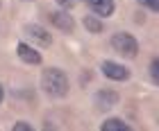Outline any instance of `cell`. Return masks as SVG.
Returning <instances> with one entry per match:
<instances>
[{
  "label": "cell",
  "instance_id": "obj_5",
  "mask_svg": "<svg viewBox=\"0 0 159 131\" xmlns=\"http://www.w3.org/2000/svg\"><path fill=\"white\" fill-rule=\"evenodd\" d=\"M25 34L30 36L37 45H41V48H48L50 43H52V36H50V32H46L41 25H25Z\"/></svg>",
  "mask_w": 159,
  "mask_h": 131
},
{
  "label": "cell",
  "instance_id": "obj_2",
  "mask_svg": "<svg viewBox=\"0 0 159 131\" xmlns=\"http://www.w3.org/2000/svg\"><path fill=\"white\" fill-rule=\"evenodd\" d=\"M111 48L116 50L120 57H127V59H134V57L139 54V43L127 32H116L114 34L111 36Z\"/></svg>",
  "mask_w": 159,
  "mask_h": 131
},
{
  "label": "cell",
  "instance_id": "obj_3",
  "mask_svg": "<svg viewBox=\"0 0 159 131\" xmlns=\"http://www.w3.org/2000/svg\"><path fill=\"white\" fill-rule=\"evenodd\" d=\"M100 68H102V75L107 79H114V82H127L129 79V70L116 61H102Z\"/></svg>",
  "mask_w": 159,
  "mask_h": 131
},
{
  "label": "cell",
  "instance_id": "obj_10",
  "mask_svg": "<svg viewBox=\"0 0 159 131\" xmlns=\"http://www.w3.org/2000/svg\"><path fill=\"white\" fill-rule=\"evenodd\" d=\"M84 27H86L89 32H93V34H100V32H102V23H100L98 18H93V16H86V18H84Z\"/></svg>",
  "mask_w": 159,
  "mask_h": 131
},
{
  "label": "cell",
  "instance_id": "obj_13",
  "mask_svg": "<svg viewBox=\"0 0 159 131\" xmlns=\"http://www.w3.org/2000/svg\"><path fill=\"white\" fill-rule=\"evenodd\" d=\"M11 129H14V131H32V127L27 125V122H16Z\"/></svg>",
  "mask_w": 159,
  "mask_h": 131
},
{
  "label": "cell",
  "instance_id": "obj_11",
  "mask_svg": "<svg viewBox=\"0 0 159 131\" xmlns=\"http://www.w3.org/2000/svg\"><path fill=\"white\" fill-rule=\"evenodd\" d=\"M139 2H141L143 7H148V9H152V11L159 9V0H139Z\"/></svg>",
  "mask_w": 159,
  "mask_h": 131
},
{
  "label": "cell",
  "instance_id": "obj_7",
  "mask_svg": "<svg viewBox=\"0 0 159 131\" xmlns=\"http://www.w3.org/2000/svg\"><path fill=\"white\" fill-rule=\"evenodd\" d=\"M89 7L93 14H98V16L102 18H109L114 9H116V5H114V0H89Z\"/></svg>",
  "mask_w": 159,
  "mask_h": 131
},
{
  "label": "cell",
  "instance_id": "obj_8",
  "mask_svg": "<svg viewBox=\"0 0 159 131\" xmlns=\"http://www.w3.org/2000/svg\"><path fill=\"white\" fill-rule=\"evenodd\" d=\"M96 104L98 108H111V106H116L118 104V93L116 91H109V88H105V91H98V95H96Z\"/></svg>",
  "mask_w": 159,
  "mask_h": 131
},
{
  "label": "cell",
  "instance_id": "obj_1",
  "mask_svg": "<svg viewBox=\"0 0 159 131\" xmlns=\"http://www.w3.org/2000/svg\"><path fill=\"white\" fill-rule=\"evenodd\" d=\"M41 88L50 97H64L68 93V77L59 68H46L41 75Z\"/></svg>",
  "mask_w": 159,
  "mask_h": 131
},
{
  "label": "cell",
  "instance_id": "obj_6",
  "mask_svg": "<svg viewBox=\"0 0 159 131\" xmlns=\"http://www.w3.org/2000/svg\"><path fill=\"white\" fill-rule=\"evenodd\" d=\"M16 52H18V57H20V61H25V63H30V66H39V63H41L39 50H34L32 45H27V43H18Z\"/></svg>",
  "mask_w": 159,
  "mask_h": 131
},
{
  "label": "cell",
  "instance_id": "obj_4",
  "mask_svg": "<svg viewBox=\"0 0 159 131\" xmlns=\"http://www.w3.org/2000/svg\"><path fill=\"white\" fill-rule=\"evenodd\" d=\"M48 20L52 23L59 32H73L75 30V20L70 14L66 11H52V14H48Z\"/></svg>",
  "mask_w": 159,
  "mask_h": 131
},
{
  "label": "cell",
  "instance_id": "obj_12",
  "mask_svg": "<svg viewBox=\"0 0 159 131\" xmlns=\"http://www.w3.org/2000/svg\"><path fill=\"white\" fill-rule=\"evenodd\" d=\"M157 68H159V66H157V61H152V63H150V79H152V84H157V82H159Z\"/></svg>",
  "mask_w": 159,
  "mask_h": 131
},
{
  "label": "cell",
  "instance_id": "obj_15",
  "mask_svg": "<svg viewBox=\"0 0 159 131\" xmlns=\"http://www.w3.org/2000/svg\"><path fill=\"white\" fill-rule=\"evenodd\" d=\"M2 99H5V88H2V84H0V104H2Z\"/></svg>",
  "mask_w": 159,
  "mask_h": 131
},
{
  "label": "cell",
  "instance_id": "obj_9",
  "mask_svg": "<svg viewBox=\"0 0 159 131\" xmlns=\"http://www.w3.org/2000/svg\"><path fill=\"white\" fill-rule=\"evenodd\" d=\"M102 131H129L132 127L127 125V122H123L118 118H109L107 122H102V127H100Z\"/></svg>",
  "mask_w": 159,
  "mask_h": 131
},
{
  "label": "cell",
  "instance_id": "obj_14",
  "mask_svg": "<svg viewBox=\"0 0 159 131\" xmlns=\"http://www.w3.org/2000/svg\"><path fill=\"white\" fill-rule=\"evenodd\" d=\"M57 2H59L61 7H66V9H68V7H73V2H75V0H57Z\"/></svg>",
  "mask_w": 159,
  "mask_h": 131
}]
</instances>
